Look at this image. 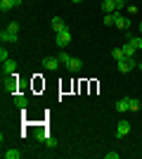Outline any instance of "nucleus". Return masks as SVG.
Masks as SVG:
<instances>
[{"label": "nucleus", "mask_w": 142, "mask_h": 159, "mask_svg": "<svg viewBox=\"0 0 142 159\" xmlns=\"http://www.w3.org/2000/svg\"><path fill=\"white\" fill-rule=\"evenodd\" d=\"M135 64H137L135 57H126V60L118 62V71H121V74H128L130 69H135Z\"/></svg>", "instance_id": "1"}, {"label": "nucleus", "mask_w": 142, "mask_h": 159, "mask_svg": "<svg viewBox=\"0 0 142 159\" xmlns=\"http://www.w3.org/2000/svg\"><path fill=\"white\" fill-rule=\"evenodd\" d=\"M54 40H57V45H59V48H67L69 43H71V33H69V29H67V31H62V33H54Z\"/></svg>", "instance_id": "2"}, {"label": "nucleus", "mask_w": 142, "mask_h": 159, "mask_svg": "<svg viewBox=\"0 0 142 159\" xmlns=\"http://www.w3.org/2000/svg\"><path fill=\"white\" fill-rule=\"evenodd\" d=\"M14 74H17V62L14 60L2 62V76H14Z\"/></svg>", "instance_id": "3"}, {"label": "nucleus", "mask_w": 142, "mask_h": 159, "mask_svg": "<svg viewBox=\"0 0 142 159\" xmlns=\"http://www.w3.org/2000/svg\"><path fill=\"white\" fill-rule=\"evenodd\" d=\"M102 12H104V14H114V12H118L116 0H102Z\"/></svg>", "instance_id": "4"}, {"label": "nucleus", "mask_w": 142, "mask_h": 159, "mask_svg": "<svg viewBox=\"0 0 142 159\" xmlns=\"http://www.w3.org/2000/svg\"><path fill=\"white\" fill-rule=\"evenodd\" d=\"M62 62H59V57H45L43 60V66H45L47 71H57V66H59Z\"/></svg>", "instance_id": "5"}, {"label": "nucleus", "mask_w": 142, "mask_h": 159, "mask_svg": "<svg viewBox=\"0 0 142 159\" xmlns=\"http://www.w3.org/2000/svg\"><path fill=\"white\" fill-rule=\"evenodd\" d=\"M130 133V121H118V128H116V135H118V138H126V135H128Z\"/></svg>", "instance_id": "6"}, {"label": "nucleus", "mask_w": 142, "mask_h": 159, "mask_svg": "<svg viewBox=\"0 0 142 159\" xmlns=\"http://www.w3.org/2000/svg\"><path fill=\"white\" fill-rule=\"evenodd\" d=\"M116 29H121V31H126V29H130V19L128 17H121V14L116 12V21H114Z\"/></svg>", "instance_id": "7"}, {"label": "nucleus", "mask_w": 142, "mask_h": 159, "mask_svg": "<svg viewBox=\"0 0 142 159\" xmlns=\"http://www.w3.org/2000/svg\"><path fill=\"white\" fill-rule=\"evenodd\" d=\"M81 66H83V62L78 60V57H71V60L67 62V69H69L71 74H78V71H81Z\"/></svg>", "instance_id": "8"}, {"label": "nucleus", "mask_w": 142, "mask_h": 159, "mask_svg": "<svg viewBox=\"0 0 142 159\" xmlns=\"http://www.w3.org/2000/svg\"><path fill=\"white\" fill-rule=\"evenodd\" d=\"M52 31H54V33L67 31V24H64V19H62V17H54V19H52Z\"/></svg>", "instance_id": "9"}, {"label": "nucleus", "mask_w": 142, "mask_h": 159, "mask_svg": "<svg viewBox=\"0 0 142 159\" xmlns=\"http://www.w3.org/2000/svg\"><path fill=\"white\" fill-rule=\"evenodd\" d=\"M17 38H19V36L12 33V31H7V29H2V33H0V40H2V43H14Z\"/></svg>", "instance_id": "10"}, {"label": "nucleus", "mask_w": 142, "mask_h": 159, "mask_svg": "<svg viewBox=\"0 0 142 159\" xmlns=\"http://www.w3.org/2000/svg\"><path fill=\"white\" fill-rule=\"evenodd\" d=\"M116 112H118V114H126V112H128V98H121L118 102H116Z\"/></svg>", "instance_id": "11"}, {"label": "nucleus", "mask_w": 142, "mask_h": 159, "mask_svg": "<svg viewBox=\"0 0 142 159\" xmlns=\"http://www.w3.org/2000/svg\"><path fill=\"white\" fill-rule=\"evenodd\" d=\"M14 105L19 107V109H26V105H28V98H26V95H14Z\"/></svg>", "instance_id": "12"}, {"label": "nucleus", "mask_w": 142, "mask_h": 159, "mask_svg": "<svg viewBox=\"0 0 142 159\" xmlns=\"http://www.w3.org/2000/svg\"><path fill=\"white\" fill-rule=\"evenodd\" d=\"M111 57H114L116 62L126 60V52H123V48H114V50H111Z\"/></svg>", "instance_id": "13"}, {"label": "nucleus", "mask_w": 142, "mask_h": 159, "mask_svg": "<svg viewBox=\"0 0 142 159\" xmlns=\"http://www.w3.org/2000/svg\"><path fill=\"white\" fill-rule=\"evenodd\" d=\"M121 48H123V52H126V57H135V55H137V50L130 45L128 40H126V45H121Z\"/></svg>", "instance_id": "14"}, {"label": "nucleus", "mask_w": 142, "mask_h": 159, "mask_svg": "<svg viewBox=\"0 0 142 159\" xmlns=\"http://www.w3.org/2000/svg\"><path fill=\"white\" fill-rule=\"evenodd\" d=\"M128 43L135 48V50H142V38H137V36H128Z\"/></svg>", "instance_id": "15"}, {"label": "nucleus", "mask_w": 142, "mask_h": 159, "mask_svg": "<svg viewBox=\"0 0 142 159\" xmlns=\"http://www.w3.org/2000/svg\"><path fill=\"white\" fill-rule=\"evenodd\" d=\"M137 109H140V100L128 98V112H137Z\"/></svg>", "instance_id": "16"}, {"label": "nucleus", "mask_w": 142, "mask_h": 159, "mask_svg": "<svg viewBox=\"0 0 142 159\" xmlns=\"http://www.w3.org/2000/svg\"><path fill=\"white\" fill-rule=\"evenodd\" d=\"M12 7H14L12 0H0V12H10Z\"/></svg>", "instance_id": "17"}, {"label": "nucleus", "mask_w": 142, "mask_h": 159, "mask_svg": "<svg viewBox=\"0 0 142 159\" xmlns=\"http://www.w3.org/2000/svg\"><path fill=\"white\" fill-rule=\"evenodd\" d=\"M2 157H5V159H19L21 152H19V150H7V152H2Z\"/></svg>", "instance_id": "18"}, {"label": "nucleus", "mask_w": 142, "mask_h": 159, "mask_svg": "<svg viewBox=\"0 0 142 159\" xmlns=\"http://www.w3.org/2000/svg\"><path fill=\"white\" fill-rule=\"evenodd\" d=\"M114 21H116V12L114 14H104V24H107V26H114Z\"/></svg>", "instance_id": "19"}, {"label": "nucleus", "mask_w": 142, "mask_h": 159, "mask_svg": "<svg viewBox=\"0 0 142 159\" xmlns=\"http://www.w3.org/2000/svg\"><path fill=\"white\" fill-rule=\"evenodd\" d=\"M7 31H12V33H17V36H19V24H17V21H12V24L7 26Z\"/></svg>", "instance_id": "20"}, {"label": "nucleus", "mask_w": 142, "mask_h": 159, "mask_svg": "<svg viewBox=\"0 0 142 159\" xmlns=\"http://www.w3.org/2000/svg\"><path fill=\"white\" fill-rule=\"evenodd\" d=\"M43 145H45V147H54V138H50V135H47V138L43 140Z\"/></svg>", "instance_id": "21"}, {"label": "nucleus", "mask_w": 142, "mask_h": 159, "mask_svg": "<svg viewBox=\"0 0 142 159\" xmlns=\"http://www.w3.org/2000/svg\"><path fill=\"white\" fill-rule=\"evenodd\" d=\"M69 60H71V55H67V52H62V55H59V62H62V64H67Z\"/></svg>", "instance_id": "22"}, {"label": "nucleus", "mask_w": 142, "mask_h": 159, "mask_svg": "<svg viewBox=\"0 0 142 159\" xmlns=\"http://www.w3.org/2000/svg\"><path fill=\"white\" fill-rule=\"evenodd\" d=\"M0 60H2V62H7V60H10V55H7V50H5V48L0 50Z\"/></svg>", "instance_id": "23"}, {"label": "nucleus", "mask_w": 142, "mask_h": 159, "mask_svg": "<svg viewBox=\"0 0 142 159\" xmlns=\"http://www.w3.org/2000/svg\"><path fill=\"white\" fill-rule=\"evenodd\" d=\"M104 157H107V159H118V152H107Z\"/></svg>", "instance_id": "24"}, {"label": "nucleus", "mask_w": 142, "mask_h": 159, "mask_svg": "<svg viewBox=\"0 0 142 159\" xmlns=\"http://www.w3.org/2000/svg\"><path fill=\"white\" fill-rule=\"evenodd\" d=\"M128 12L130 14H137V5H128Z\"/></svg>", "instance_id": "25"}, {"label": "nucleus", "mask_w": 142, "mask_h": 159, "mask_svg": "<svg viewBox=\"0 0 142 159\" xmlns=\"http://www.w3.org/2000/svg\"><path fill=\"white\" fill-rule=\"evenodd\" d=\"M126 2H128V0H116V5H118V10H121V7H126Z\"/></svg>", "instance_id": "26"}, {"label": "nucleus", "mask_w": 142, "mask_h": 159, "mask_svg": "<svg viewBox=\"0 0 142 159\" xmlns=\"http://www.w3.org/2000/svg\"><path fill=\"white\" fill-rule=\"evenodd\" d=\"M12 2H14V7H19L21 2H24V0H12Z\"/></svg>", "instance_id": "27"}, {"label": "nucleus", "mask_w": 142, "mask_h": 159, "mask_svg": "<svg viewBox=\"0 0 142 159\" xmlns=\"http://www.w3.org/2000/svg\"><path fill=\"white\" fill-rule=\"evenodd\" d=\"M137 31H140V33H142V21H140V26H137Z\"/></svg>", "instance_id": "28"}, {"label": "nucleus", "mask_w": 142, "mask_h": 159, "mask_svg": "<svg viewBox=\"0 0 142 159\" xmlns=\"http://www.w3.org/2000/svg\"><path fill=\"white\" fill-rule=\"evenodd\" d=\"M140 71H142V62H140Z\"/></svg>", "instance_id": "29"}, {"label": "nucleus", "mask_w": 142, "mask_h": 159, "mask_svg": "<svg viewBox=\"0 0 142 159\" xmlns=\"http://www.w3.org/2000/svg\"><path fill=\"white\" fill-rule=\"evenodd\" d=\"M74 2H81V0H74Z\"/></svg>", "instance_id": "30"}]
</instances>
